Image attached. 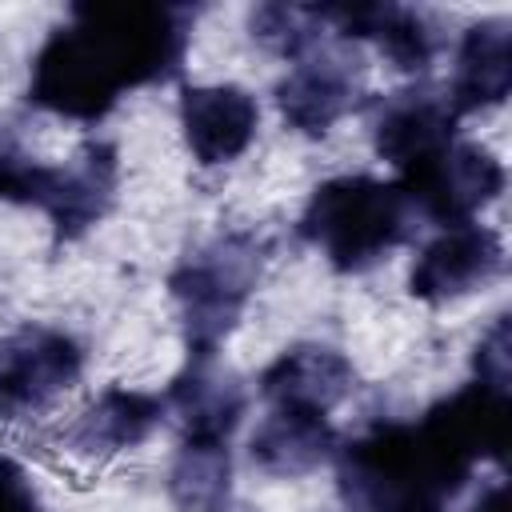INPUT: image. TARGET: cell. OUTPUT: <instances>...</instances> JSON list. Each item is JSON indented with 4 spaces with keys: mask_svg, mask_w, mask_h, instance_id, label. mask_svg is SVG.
Wrapping results in <instances>:
<instances>
[{
    "mask_svg": "<svg viewBox=\"0 0 512 512\" xmlns=\"http://www.w3.org/2000/svg\"><path fill=\"white\" fill-rule=\"evenodd\" d=\"M452 140H456V116L448 100L432 88L392 92L376 112L372 144H376V156L388 160L396 172L428 160Z\"/></svg>",
    "mask_w": 512,
    "mask_h": 512,
    "instance_id": "cell-14",
    "label": "cell"
},
{
    "mask_svg": "<svg viewBox=\"0 0 512 512\" xmlns=\"http://www.w3.org/2000/svg\"><path fill=\"white\" fill-rule=\"evenodd\" d=\"M316 16L340 40H372L392 68L424 72L440 52V32L420 8L404 4H312Z\"/></svg>",
    "mask_w": 512,
    "mask_h": 512,
    "instance_id": "cell-11",
    "label": "cell"
},
{
    "mask_svg": "<svg viewBox=\"0 0 512 512\" xmlns=\"http://www.w3.org/2000/svg\"><path fill=\"white\" fill-rule=\"evenodd\" d=\"M512 88V24L504 16L480 20L460 36L452 84L444 92L452 116L488 112L508 100Z\"/></svg>",
    "mask_w": 512,
    "mask_h": 512,
    "instance_id": "cell-16",
    "label": "cell"
},
{
    "mask_svg": "<svg viewBox=\"0 0 512 512\" xmlns=\"http://www.w3.org/2000/svg\"><path fill=\"white\" fill-rule=\"evenodd\" d=\"M468 512H508V480H492V484L472 500Z\"/></svg>",
    "mask_w": 512,
    "mask_h": 512,
    "instance_id": "cell-22",
    "label": "cell"
},
{
    "mask_svg": "<svg viewBox=\"0 0 512 512\" xmlns=\"http://www.w3.org/2000/svg\"><path fill=\"white\" fill-rule=\"evenodd\" d=\"M356 388L348 356L332 344H292L260 372V396L268 404H292L312 412H332Z\"/></svg>",
    "mask_w": 512,
    "mask_h": 512,
    "instance_id": "cell-17",
    "label": "cell"
},
{
    "mask_svg": "<svg viewBox=\"0 0 512 512\" xmlns=\"http://www.w3.org/2000/svg\"><path fill=\"white\" fill-rule=\"evenodd\" d=\"M0 512H44L28 472L12 456H0Z\"/></svg>",
    "mask_w": 512,
    "mask_h": 512,
    "instance_id": "cell-21",
    "label": "cell"
},
{
    "mask_svg": "<svg viewBox=\"0 0 512 512\" xmlns=\"http://www.w3.org/2000/svg\"><path fill=\"white\" fill-rule=\"evenodd\" d=\"M340 440L324 412L292 408V404H268L264 420L256 424L248 440V456L264 476L292 480L312 468H320L328 456H336Z\"/></svg>",
    "mask_w": 512,
    "mask_h": 512,
    "instance_id": "cell-15",
    "label": "cell"
},
{
    "mask_svg": "<svg viewBox=\"0 0 512 512\" xmlns=\"http://www.w3.org/2000/svg\"><path fill=\"white\" fill-rule=\"evenodd\" d=\"M84 348L52 324H24L0 340V424L44 412L76 384Z\"/></svg>",
    "mask_w": 512,
    "mask_h": 512,
    "instance_id": "cell-8",
    "label": "cell"
},
{
    "mask_svg": "<svg viewBox=\"0 0 512 512\" xmlns=\"http://www.w3.org/2000/svg\"><path fill=\"white\" fill-rule=\"evenodd\" d=\"M164 416H168L164 396L112 384L60 432V444L76 456H112L144 444Z\"/></svg>",
    "mask_w": 512,
    "mask_h": 512,
    "instance_id": "cell-13",
    "label": "cell"
},
{
    "mask_svg": "<svg viewBox=\"0 0 512 512\" xmlns=\"http://www.w3.org/2000/svg\"><path fill=\"white\" fill-rule=\"evenodd\" d=\"M360 96L364 60L348 40L332 32H324L308 52H300L288 76L276 84V104L284 120L304 136H324L340 116H348L360 104Z\"/></svg>",
    "mask_w": 512,
    "mask_h": 512,
    "instance_id": "cell-7",
    "label": "cell"
},
{
    "mask_svg": "<svg viewBox=\"0 0 512 512\" xmlns=\"http://www.w3.org/2000/svg\"><path fill=\"white\" fill-rule=\"evenodd\" d=\"M508 384L468 380L420 420H384L336 448L344 512H448L480 460H504Z\"/></svg>",
    "mask_w": 512,
    "mask_h": 512,
    "instance_id": "cell-1",
    "label": "cell"
},
{
    "mask_svg": "<svg viewBox=\"0 0 512 512\" xmlns=\"http://www.w3.org/2000/svg\"><path fill=\"white\" fill-rule=\"evenodd\" d=\"M260 108L240 84H196L180 92V128L196 164H232L256 136Z\"/></svg>",
    "mask_w": 512,
    "mask_h": 512,
    "instance_id": "cell-12",
    "label": "cell"
},
{
    "mask_svg": "<svg viewBox=\"0 0 512 512\" xmlns=\"http://www.w3.org/2000/svg\"><path fill=\"white\" fill-rule=\"evenodd\" d=\"M196 8L156 0L72 4L32 56L28 104L96 124L124 92L180 72Z\"/></svg>",
    "mask_w": 512,
    "mask_h": 512,
    "instance_id": "cell-2",
    "label": "cell"
},
{
    "mask_svg": "<svg viewBox=\"0 0 512 512\" xmlns=\"http://www.w3.org/2000/svg\"><path fill=\"white\" fill-rule=\"evenodd\" d=\"M512 332H508V316H496V324L480 336L476 356H472V376L484 384H508L512 380Z\"/></svg>",
    "mask_w": 512,
    "mask_h": 512,
    "instance_id": "cell-20",
    "label": "cell"
},
{
    "mask_svg": "<svg viewBox=\"0 0 512 512\" xmlns=\"http://www.w3.org/2000/svg\"><path fill=\"white\" fill-rule=\"evenodd\" d=\"M264 240L256 232L232 228L200 248H192L168 276L172 300L184 320L188 360H216L220 344L236 328L244 304L252 300L264 272Z\"/></svg>",
    "mask_w": 512,
    "mask_h": 512,
    "instance_id": "cell-5",
    "label": "cell"
},
{
    "mask_svg": "<svg viewBox=\"0 0 512 512\" xmlns=\"http://www.w3.org/2000/svg\"><path fill=\"white\" fill-rule=\"evenodd\" d=\"M232 476V448L180 444L168 476V492L180 512H220Z\"/></svg>",
    "mask_w": 512,
    "mask_h": 512,
    "instance_id": "cell-18",
    "label": "cell"
},
{
    "mask_svg": "<svg viewBox=\"0 0 512 512\" xmlns=\"http://www.w3.org/2000/svg\"><path fill=\"white\" fill-rule=\"evenodd\" d=\"M416 228V208L396 180L376 176H336L324 180L304 212L300 236L324 252V260L352 276L400 248Z\"/></svg>",
    "mask_w": 512,
    "mask_h": 512,
    "instance_id": "cell-3",
    "label": "cell"
},
{
    "mask_svg": "<svg viewBox=\"0 0 512 512\" xmlns=\"http://www.w3.org/2000/svg\"><path fill=\"white\" fill-rule=\"evenodd\" d=\"M396 184L408 192L416 216H428L440 228H456L472 224L476 212H484L504 192V164L488 148L456 136L428 160L396 172Z\"/></svg>",
    "mask_w": 512,
    "mask_h": 512,
    "instance_id": "cell-6",
    "label": "cell"
},
{
    "mask_svg": "<svg viewBox=\"0 0 512 512\" xmlns=\"http://www.w3.org/2000/svg\"><path fill=\"white\" fill-rule=\"evenodd\" d=\"M120 160L108 140H84L64 164H44L0 128V200L40 208L52 220L56 244L80 240L116 200Z\"/></svg>",
    "mask_w": 512,
    "mask_h": 512,
    "instance_id": "cell-4",
    "label": "cell"
},
{
    "mask_svg": "<svg viewBox=\"0 0 512 512\" xmlns=\"http://www.w3.org/2000/svg\"><path fill=\"white\" fill-rule=\"evenodd\" d=\"M504 272V240L488 224H456L440 228L428 240L408 272V292L424 304H452L488 288Z\"/></svg>",
    "mask_w": 512,
    "mask_h": 512,
    "instance_id": "cell-9",
    "label": "cell"
},
{
    "mask_svg": "<svg viewBox=\"0 0 512 512\" xmlns=\"http://www.w3.org/2000/svg\"><path fill=\"white\" fill-rule=\"evenodd\" d=\"M248 28L264 48H272L284 60H296L328 32L312 4H256Z\"/></svg>",
    "mask_w": 512,
    "mask_h": 512,
    "instance_id": "cell-19",
    "label": "cell"
},
{
    "mask_svg": "<svg viewBox=\"0 0 512 512\" xmlns=\"http://www.w3.org/2000/svg\"><path fill=\"white\" fill-rule=\"evenodd\" d=\"M168 412L180 420V444L228 448L244 420L248 388L216 360H188L164 392Z\"/></svg>",
    "mask_w": 512,
    "mask_h": 512,
    "instance_id": "cell-10",
    "label": "cell"
}]
</instances>
